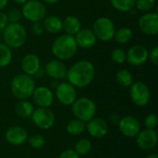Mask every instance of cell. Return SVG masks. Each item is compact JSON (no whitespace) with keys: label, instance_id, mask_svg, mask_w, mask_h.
<instances>
[{"label":"cell","instance_id":"cell-38","mask_svg":"<svg viewBox=\"0 0 158 158\" xmlns=\"http://www.w3.org/2000/svg\"><path fill=\"white\" fill-rule=\"evenodd\" d=\"M7 24H8V21H7L6 13H4L3 11H0V31H3Z\"/></svg>","mask_w":158,"mask_h":158},{"label":"cell","instance_id":"cell-11","mask_svg":"<svg viewBox=\"0 0 158 158\" xmlns=\"http://www.w3.org/2000/svg\"><path fill=\"white\" fill-rule=\"evenodd\" d=\"M118 126L120 132L128 138H135L142 131L141 122L132 116H126L120 118Z\"/></svg>","mask_w":158,"mask_h":158},{"label":"cell","instance_id":"cell-34","mask_svg":"<svg viewBox=\"0 0 158 158\" xmlns=\"http://www.w3.org/2000/svg\"><path fill=\"white\" fill-rule=\"evenodd\" d=\"M144 126L146 129L149 130H155L157 127L158 124V118L157 116L154 113L148 114L145 118H144Z\"/></svg>","mask_w":158,"mask_h":158},{"label":"cell","instance_id":"cell-19","mask_svg":"<svg viewBox=\"0 0 158 158\" xmlns=\"http://www.w3.org/2000/svg\"><path fill=\"white\" fill-rule=\"evenodd\" d=\"M21 69L24 74L33 76L35 75L41 68V61L37 55L27 54L21 59Z\"/></svg>","mask_w":158,"mask_h":158},{"label":"cell","instance_id":"cell-24","mask_svg":"<svg viewBox=\"0 0 158 158\" xmlns=\"http://www.w3.org/2000/svg\"><path fill=\"white\" fill-rule=\"evenodd\" d=\"M86 129V124L85 122L78 119V118H73L69 120L67 124L66 130L67 132L72 136H79L84 132Z\"/></svg>","mask_w":158,"mask_h":158},{"label":"cell","instance_id":"cell-36","mask_svg":"<svg viewBox=\"0 0 158 158\" xmlns=\"http://www.w3.org/2000/svg\"><path fill=\"white\" fill-rule=\"evenodd\" d=\"M148 59L155 66L158 65V47L155 46L148 52Z\"/></svg>","mask_w":158,"mask_h":158},{"label":"cell","instance_id":"cell-1","mask_svg":"<svg viewBox=\"0 0 158 158\" xmlns=\"http://www.w3.org/2000/svg\"><path fill=\"white\" fill-rule=\"evenodd\" d=\"M95 76V68L94 64L85 59L75 62L67 72L68 82L72 84L75 88H85L89 86Z\"/></svg>","mask_w":158,"mask_h":158},{"label":"cell","instance_id":"cell-41","mask_svg":"<svg viewBox=\"0 0 158 158\" xmlns=\"http://www.w3.org/2000/svg\"><path fill=\"white\" fill-rule=\"evenodd\" d=\"M42 1H44V3L50 4V5H53V4H56V3L59 2V0H42Z\"/></svg>","mask_w":158,"mask_h":158},{"label":"cell","instance_id":"cell-20","mask_svg":"<svg viewBox=\"0 0 158 158\" xmlns=\"http://www.w3.org/2000/svg\"><path fill=\"white\" fill-rule=\"evenodd\" d=\"M45 71L46 74L52 79L61 80L66 78L68 69L63 61L59 59H53L45 65Z\"/></svg>","mask_w":158,"mask_h":158},{"label":"cell","instance_id":"cell-15","mask_svg":"<svg viewBox=\"0 0 158 158\" xmlns=\"http://www.w3.org/2000/svg\"><path fill=\"white\" fill-rule=\"evenodd\" d=\"M135 138L138 147L144 151H150L157 144V133L155 130H142Z\"/></svg>","mask_w":158,"mask_h":158},{"label":"cell","instance_id":"cell-39","mask_svg":"<svg viewBox=\"0 0 158 158\" xmlns=\"http://www.w3.org/2000/svg\"><path fill=\"white\" fill-rule=\"evenodd\" d=\"M109 120H110V122H112L113 124L118 125V122H119V120H120V117H119L118 114L113 113V114H111V115L109 116Z\"/></svg>","mask_w":158,"mask_h":158},{"label":"cell","instance_id":"cell-13","mask_svg":"<svg viewBox=\"0 0 158 158\" xmlns=\"http://www.w3.org/2000/svg\"><path fill=\"white\" fill-rule=\"evenodd\" d=\"M148 49L143 44H135L126 52V62L133 67H140L148 60Z\"/></svg>","mask_w":158,"mask_h":158},{"label":"cell","instance_id":"cell-31","mask_svg":"<svg viewBox=\"0 0 158 158\" xmlns=\"http://www.w3.org/2000/svg\"><path fill=\"white\" fill-rule=\"evenodd\" d=\"M156 6V0H136L135 6L139 11L150 12Z\"/></svg>","mask_w":158,"mask_h":158},{"label":"cell","instance_id":"cell-32","mask_svg":"<svg viewBox=\"0 0 158 158\" xmlns=\"http://www.w3.org/2000/svg\"><path fill=\"white\" fill-rule=\"evenodd\" d=\"M111 59L117 64H123L127 60L126 51L122 48H115L111 52Z\"/></svg>","mask_w":158,"mask_h":158},{"label":"cell","instance_id":"cell-37","mask_svg":"<svg viewBox=\"0 0 158 158\" xmlns=\"http://www.w3.org/2000/svg\"><path fill=\"white\" fill-rule=\"evenodd\" d=\"M58 158H80V156L73 149H67L59 155Z\"/></svg>","mask_w":158,"mask_h":158},{"label":"cell","instance_id":"cell-5","mask_svg":"<svg viewBox=\"0 0 158 158\" xmlns=\"http://www.w3.org/2000/svg\"><path fill=\"white\" fill-rule=\"evenodd\" d=\"M71 106L72 114L75 118H78L85 123L94 118L96 115V104L89 97L77 98Z\"/></svg>","mask_w":158,"mask_h":158},{"label":"cell","instance_id":"cell-22","mask_svg":"<svg viewBox=\"0 0 158 158\" xmlns=\"http://www.w3.org/2000/svg\"><path fill=\"white\" fill-rule=\"evenodd\" d=\"M81 29V22L76 16H68L63 20V31L66 34L75 35Z\"/></svg>","mask_w":158,"mask_h":158},{"label":"cell","instance_id":"cell-27","mask_svg":"<svg viewBox=\"0 0 158 158\" xmlns=\"http://www.w3.org/2000/svg\"><path fill=\"white\" fill-rule=\"evenodd\" d=\"M136 0H110V4L114 9L119 12H130L135 7Z\"/></svg>","mask_w":158,"mask_h":158},{"label":"cell","instance_id":"cell-43","mask_svg":"<svg viewBox=\"0 0 158 158\" xmlns=\"http://www.w3.org/2000/svg\"><path fill=\"white\" fill-rule=\"evenodd\" d=\"M145 158H158V156L156 154H149Z\"/></svg>","mask_w":158,"mask_h":158},{"label":"cell","instance_id":"cell-25","mask_svg":"<svg viewBox=\"0 0 158 158\" xmlns=\"http://www.w3.org/2000/svg\"><path fill=\"white\" fill-rule=\"evenodd\" d=\"M133 36L132 30L129 27H121L118 30H116L115 35H114V40L120 44H128Z\"/></svg>","mask_w":158,"mask_h":158},{"label":"cell","instance_id":"cell-40","mask_svg":"<svg viewBox=\"0 0 158 158\" xmlns=\"http://www.w3.org/2000/svg\"><path fill=\"white\" fill-rule=\"evenodd\" d=\"M8 0H0V11H2L7 6Z\"/></svg>","mask_w":158,"mask_h":158},{"label":"cell","instance_id":"cell-9","mask_svg":"<svg viewBox=\"0 0 158 158\" xmlns=\"http://www.w3.org/2000/svg\"><path fill=\"white\" fill-rule=\"evenodd\" d=\"M130 96L134 105L143 107L149 104L151 99V91L144 82L136 81L130 87Z\"/></svg>","mask_w":158,"mask_h":158},{"label":"cell","instance_id":"cell-6","mask_svg":"<svg viewBox=\"0 0 158 158\" xmlns=\"http://www.w3.org/2000/svg\"><path fill=\"white\" fill-rule=\"evenodd\" d=\"M93 31L95 37L100 41L109 42L114 38L116 27L110 19L106 17H100L94 20L93 25Z\"/></svg>","mask_w":158,"mask_h":158},{"label":"cell","instance_id":"cell-14","mask_svg":"<svg viewBox=\"0 0 158 158\" xmlns=\"http://www.w3.org/2000/svg\"><path fill=\"white\" fill-rule=\"evenodd\" d=\"M31 97L33 103L38 107H50L55 100V94L53 91L46 86L35 87Z\"/></svg>","mask_w":158,"mask_h":158},{"label":"cell","instance_id":"cell-35","mask_svg":"<svg viewBox=\"0 0 158 158\" xmlns=\"http://www.w3.org/2000/svg\"><path fill=\"white\" fill-rule=\"evenodd\" d=\"M31 31L32 34H34L35 36H40L44 33V29L43 26V23L41 21L38 22H31Z\"/></svg>","mask_w":158,"mask_h":158},{"label":"cell","instance_id":"cell-8","mask_svg":"<svg viewBox=\"0 0 158 158\" xmlns=\"http://www.w3.org/2000/svg\"><path fill=\"white\" fill-rule=\"evenodd\" d=\"M33 124L40 130H49L56 122V116L49 107H38L31 115Z\"/></svg>","mask_w":158,"mask_h":158},{"label":"cell","instance_id":"cell-17","mask_svg":"<svg viewBox=\"0 0 158 158\" xmlns=\"http://www.w3.org/2000/svg\"><path fill=\"white\" fill-rule=\"evenodd\" d=\"M86 129L90 136L94 139H102L108 133V125L101 118H94L87 122Z\"/></svg>","mask_w":158,"mask_h":158},{"label":"cell","instance_id":"cell-26","mask_svg":"<svg viewBox=\"0 0 158 158\" xmlns=\"http://www.w3.org/2000/svg\"><path fill=\"white\" fill-rule=\"evenodd\" d=\"M116 81L118 82V85L124 87V88H129L131 86V84L134 82L133 81V76L129 71L128 69H119L117 74H116Z\"/></svg>","mask_w":158,"mask_h":158},{"label":"cell","instance_id":"cell-7","mask_svg":"<svg viewBox=\"0 0 158 158\" xmlns=\"http://www.w3.org/2000/svg\"><path fill=\"white\" fill-rule=\"evenodd\" d=\"M20 10L22 17L31 22L43 21L46 16V7L39 0H28L22 5Z\"/></svg>","mask_w":158,"mask_h":158},{"label":"cell","instance_id":"cell-3","mask_svg":"<svg viewBox=\"0 0 158 158\" xmlns=\"http://www.w3.org/2000/svg\"><path fill=\"white\" fill-rule=\"evenodd\" d=\"M35 89V82L32 76L21 73L16 75L10 83V90L15 98L28 100L31 97Z\"/></svg>","mask_w":158,"mask_h":158},{"label":"cell","instance_id":"cell-29","mask_svg":"<svg viewBox=\"0 0 158 158\" xmlns=\"http://www.w3.org/2000/svg\"><path fill=\"white\" fill-rule=\"evenodd\" d=\"M79 156H85L88 155L92 150V142L87 138L80 139L74 146L73 149Z\"/></svg>","mask_w":158,"mask_h":158},{"label":"cell","instance_id":"cell-30","mask_svg":"<svg viewBox=\"0 0 158 158\" xmlns=\"http://www.w3.org/2000/svg\"><path fill=\"white\" fill-rule=\"evenodd\" d=\"M28 143L33 149H41L45 144V139L41 134H33L28 137Z\"/></svg>","mask_w":158,"mask_h":158},{"label":"cell","instance_id":"cell-12","mask_svg":"<svg viewBox=\"0 0 158 158\" xmlns=\"http://www.w3.org/2000/svg\"><path fill=\"white\" fill-rule=\"evenodd\" d=\"M138 25L141 31L144 34L156 36L158 33L157 12H146L140 18Z\"/></svg>","mask_w":158,"mask_h":158},{"label":"cell","instance_id":"cell-21","mask_svg":"<svg viewBox=\"0 0 158 158\" xmlns=\"http://www.w3.org/2000/svg\"><path fill=\"white\" fill-rule=\"evenodd\" d=\"M42 23L44 31L52 34L59 33L63 30V20L56 15L45 16Z\"/></svg>","mask_w":158,"mask_h":158},{"label":"cell","instance_id":"cell-28","mask_svg":"<svg viewBox=\"0 0 158 158\" xmlns=\"http://www.w3.org/2000/svg\"><path fill=\"white\" fill-rule=\"evenodd\" d=\"M12 51L5 44H0V68L7 67L12 61Z\"/></svg>","mask_w":158,"mask_h":158},{"label":"cell","instance_id":"cell-4","mask_svg":"<svg viewBox=\"0 0 158 158\" xmlns=\"http://www.w3.org/2000/svg\"><path fill=\"white\" fill-rule=\"evenodd\" d=\"M3 37L5 44L10 48L22 47L27 40V31L22 24L8 23L3 30Z\"/></svg>","mask_w":158,"mask_h":158},{"label":"cell","instance_id":"cell-16","mask_svg":"<svg viewBox=\"0 0 158 158\" xmlns=\"http://www.w3.org/2000/svg\"><path fill=\"white\" fill-rule=\"evenodd\" d=\"M27 131L20 126H12L6 131L5 138L6 142L13 146H20L24 144L28 140Z\"/></svg>","mask_w":158,"mask_h":158},{"label":"cell","instance_id":"cell-2","mask_svg":"<svg viewBox=\"0 0 158 158\" xmlns=\"http://www.w3.org/2000/svg\"><path fill=\"white\" fill-rule=\"evenodd\" d=\"M78 45L73 35L62 34L56 37L51 47L52 54L56 59L61 61H67L71 59L78 51Z\"/></svg>","mask_w":158,"mask_h":158},{"label":"cell","instance_id":"cell-18","mask_svg":"<svg viewBox=\"0 0 158 158\" xmlns=\"http://www.w3.org/2000/svg\"><path fill=\"white\" fill-rule=\"evenodd\" d=\"M74 37L78 47L83 49H89L93 47L97 42V38L95 37L93 30L89 28H81L74 35Z\"/></svg>","mask_w":158,"mask_h":158},{"label":"cell","instance_id":"cell-10","mask_svg":"<svg viewBox=\"0 0 158 158\" xmlns=\"http://www.w3.org/2000/svg\"><path fill=\"white\" fill-rule=\"evenodd\" d=\"M56 97L63 106H71L77 99V90L69 82H61L56 88Z\"/></svg>","mask_w":158,"mask_h":158},{"label":"cell","instance_id":"cell-42","mask_svg":"<svg viewBox=\"0 0 158 158\" xmlns=\"http://www.w3.org/2000/svg\"><path fill=\"white\" fill-rule=\"evenodd\" d=\"M15 3H17V4H19V5H23V4H25L28 0H13Z\"/></svg>","mask_w":158,"mask_h":158},{"label":"cell","instance_id":"cell-23","mask_svg":"<svg viewBox=\"0 0 158 158\" xmlns=\"http://www.w3.org/2000/svg\"><path fill=\"white\" fill-rule=\"evenodd\" d=\"M34 111V106L29 100H19L15 106L16 114L22 118H29Z\"/></svg>","mask_w":158,"mask_h":158},{"label":"cell","instance_id":"cell-33","mask_svg":"<svg viewBox=\"0 0 158 158\" xmlns=\"http://www.w3.org/2000/svg\"><path fill=\"white\" fill-rule=\"evenodd\" d=\"M6 19L8 23H17L19 22L21 18H22V14H21V10L17 8V7H12L10 9H8V11L6 12Z\"/></svg>","mask_w":158,"mask_h":158}]
</instances>
